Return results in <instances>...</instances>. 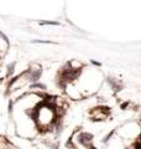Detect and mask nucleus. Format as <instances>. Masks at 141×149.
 Instances as JSON below:
<instances>
[{"instance_id": "2", "label": "nucleus", "mask_w": 141, "mask_h": 149, "mask_svg": "<svg viewBox=\"0 0 141 149\" xmlns=\"http://www.w3.org/2000/svg\"><path fill=\"white\" fill-rule=\"evenodd\" d=\"M40 25H50V26H58L59 22L57 21H40Z\"/></svg>"}, {"instance_id": "4", "label": "nucleus", "mask_w": 141, "mask_h": 149, "mask_svg": "<svg viewBox=\"0 0 141 149\" xmlns=\"http://www.w3.org/2000/svg\"><path fill=\"white\" fill-rule=\"evenodd\" d=\"M93 65H95V66H100V63L99 62H97V61H92Z\"/></svg>"}, {"instance_id": "3", "label": "nucleus", "mask_w": 141, "mask_h": 149, "mask_svg": "<svg viewBox=\"0 0 141 149\" xmlns=\"http://www.w3.org/2000/svg\"><path fill=\"white\" fill-rule=\"evenodd\" d=\"M14 68H15V63H10L8 67V76H10V74L14 72Z\"/></svg>"}, {"instance_id": "1", "label": "nucleus", "mask_w": 141, "mask_h": 149, "mask_svg": "<svg viewBox=\"0 0 141 149\" xmlns=\"http://www.w3.org/2000/svg\"><path fill=\"white\" fill-rule=\"evenodd\" d=\"M35 88H41L42 91H46L47 90V87L44 85V83H37V82H34L31 85V90H35Z\"/></svg>"}, {"instance_id": "5", "label": "nucleus", "mask_w": 141, "mask_h": 149, "mask_svg": "<svg viewBox=\"0 0 141 149\" xmlns=\"http://www.w3.org/2000/svg\"><path fill=\"white\" fill-rule=\"evenodd\" d=\"M88 149H98V148H97V147H94L93 144H92V146H89V147H88Z\"/></svg>"}]
</instances>
